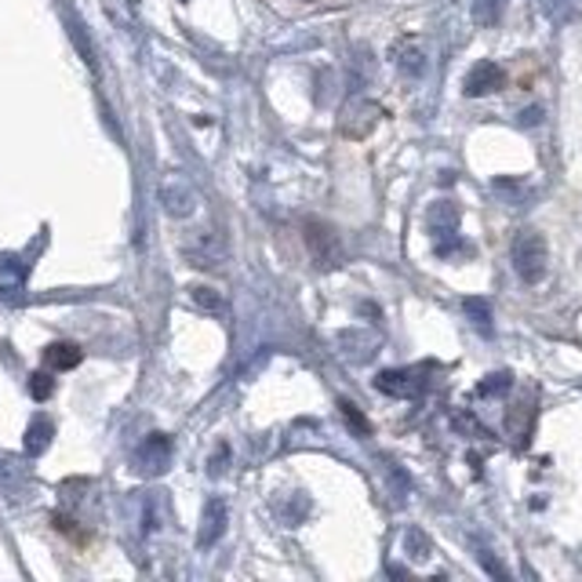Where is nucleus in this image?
<instances>
[{"label": "nucleus", "instance_id": "f257e3e1", "mask_svg": "<svg viewBox=\"0 0 582 582\" xmlns=\"http://www.w3.org/2000/svg\"><path fill=\"white\" fill-rule=\"evenodd\" d=\"M513 270L517 277L524 284H538L546 277V267H549V248H546V237L538 230H521L513 237Z\"/></svg>", "mask_w": 582, "mask_h": 582}, {"label": "nucleus", "instance_id": "f03ea898", "mask_svg": "<svg viewBox=\"0 0 582 582\" xmlns=\"http://www.w3.org/2000/svg\"><path fill=\"white\" fill-rule=\"evenodd\" d=\"M306 248L317 262V270H338L346 262V248L338 240V233L321 219H306Z\"/></svg>", "mask_w": 582, "mask_h": 582}, {"label": "nucleus", "instance_id": "7ed1b4c3", "mask_svg": "<svg viewBox=\"0 0 582 582\" xmlns=\"http://www.w3.org/2000/svg\"><path fill=\"white\" fill-rule=\"evenodd\" d=\"M183 256L189 259V267H197V270H219L222 262H226V245H222L219 233L197 230L194 240H186Z\"/></svg>", "mask_w": 582, "mask_h": 582}, {"label": "nucleus", "instance_id": "20e7f679", "mask_svg": "<svg viewBox=\"0 0 582 582\" xmlns=\"http://www.w3.org/2000/svg\"><path fill=\"white\" fill-rule=\"evenodd\" d=\"M379 116H383V110H379L375 102H349L343 110V121H338V132L346 135V139H364L368 132L379 124Z\"/></svg>", "mask_w": 582, "mask_h": 582}, {"label": "nucleus", "instance_id": "39448f33", "mask_svg": "<svg viewBox=\"0 0 582 582\" xmlns=\"http://www.w3.org/2000/svg\"><path fill=\"white\" fill-rule=\"evenodd\" d=\"M506 84V73L503 66H495V62H478L470 73H466V84H462V91L470 95V99H481V95H492V91H499Z\"/></svg>", "mask_w": 582, "mask_h": 582}, {"label": "nucleus", "instance_id": "423d86ee", "mask_svg": "<svg viewBox=\"0 0 582 582\" xmlns=\"http://www.w3.org/2000/svg\"><path fill=\"white\" fill-rule=\"evenodd\" d=\"M135 462H139L143 473H164L168 462H172V437H164V433H150V437L143 441L139 455H135Z\"/></svg>", "mask_w": 582, "mask_h": 582}, {"label": "nucleus", "instance_id": "0eeeda50", "mask_svg": "<svg viewBox=\"0 0 582 582\" xmlns=\"http://www.w3.org/2000/svg\"><path fill=\"white\" fill-rule=\"evenodd\" d=\"M161 205L168 215H175V219H186L189 211H194V189H189L183 178H168V183L161 186Z\"/></svg>", "mask_w": 582, "mask_h": 582}, {"label": "nucleus", "instance_id": "6e6552de", "mask_svg": "<svg viewBox=\"0 0 582 582\" xmlns=\"http://www.w3.org/2000/svg\"><path fill=\"white\" fill-rule=\"evenodd\" d=\"M222 532H226V503L222 499H211L205 506V521H200V535H197V546L200 549H208V546H215Z\"/></svg>", "mask_w": 582, "mask_h": 582}, {"label": "nucleus", "instance_id": "1a4fd4ad", "mask_svg": "<svg viewBox=\"0 0 582 582\" xmlns=\"http://www.w3.org/2000/svg\"><path fill=\"white\" fill-rule=\"evenodd\" d=\"M375 389L379 394H389V397H416L419 375L416 372H383L375 379Z\"/></svg>", "mask_w": 582, "mask_h": 582}, {"label": "nucleus", "instance_id": "9d476101", "mask_svg": "<svg viewBox=\"0 0 582 582\" xmlns=\"http://www.w3.org/2000/svg\"><path fill=\"white\" fill-rule=\"evenodd\" d=\"M81 361H84V354L77 343H51L45 349V364L55 368V372H70V368H77Z\"/></svg>", "mask_w": 582, "mask_h": 582}, {"label": "nucleus", "instance_id": "9b49d317", "mask_svg": "<svg viewBox=\"0 0 582 582\" xmlns=\"http://www.w3.org/2000/svg\"><path fill=\"white\" fill-rule=\"evenodd\" d=\"M394 55H397L400 73H408V77H419V73L426 70V51H422L419 40H400Z\"/></svg>", "mask_w": 582, "mask_h": 582}, {"label": "nucleus", "instance_id": "f8f14e48", "mask_svg": "<svg viewBox=\"0 0 582 582\" xmlns=\"http://www.w3.org/2000/svg\"><path fill=\"white\" fill-rule=\"evenodd\" d=\"M51 437H55V426H51L45 416L34 419V422H29V430H26V441H23L26 455H45L48 444H51Z\"/></svg>", "mask_w": 582, "mask_h": 582}, {"label": "nucleus", "instance_id": "ddd939ff", "mask_svg": "<svg viewBox=\"0 0 582 582\" xmlns=\"http://www.w3.org/2000/svg\"><path fill=\"white\" fill-rule=\"evenodd\" d=\"M189 302L200 306L205 313H226V299H222L215 288H208V284H194V288H189Z\"/></svg>", "mask_w": 582, "mask_h": 582}, {"label": "nucleus", "instance_id": "4468645a", "mask_svg": "<svg viewBox=\"0 0 582 582\" xmlns=\"http://www.w3.org/2000/svg\"><path fill=\"white\" fill-rule=\"evenodd\" d=\"M506 12V0H473V23L478 26H495Z\"/></svg>", "mask_w": 582, "mask_h": 582}, {"label": "nucleus", "instance_id": "2eb2a0df", "mask_svg": "<svg viewBox=\"0 0 582 582\" xmlns=\"http://www.w3.org/2000/svg\"><path fill=\"white\" fill-rule=\"evenodd\" d=\"M338 411H343V419L349 422V430L357 433V437H372V422L364 419V411L354 405V400H338Z\"/></svg>", "mask_w": 582, "mask_h": 582}, {"label": "nucleus", "instance_id": "dca6fc26", "mask_svg": "<svg viewBox=\"0 0 582 582\" xmlns=\"http://www.w3.org/2000/svg\"><path fill=\"white\" fill-rule=\"evenodd\" d=\"M466 313L473 317V324H478L481 335H492V310L484 299H466Z\"/></svg>", "mask_w": 582, "mask_h": 582}, {"label": "nucleus", "instance_id": "f3484780", "mask_svg": "<svg viewBox=\"0 0 582 582\" xmlns=\"http://www.w3.org/2000/svg\"><path fill=\"white\" fill-rule=\"evenodd\" d=\"M51 394H55V379H51L48 372L29 375V397H34V400H48Z\"/></svg>", "mask_w": 582, "mask_h": 582}, {"label": "nucleus", "instance_id": "a211bd4d", "mask_svg": "<svg viewBox=\"0 0 582 582\" xmlns=\"http://www.w3.org/2000/svg\"><path fill=\"white\" fill-rule=\"evenodd\" d=\"M70 34H73V45L81 48V55H84V62L95 70V51H91V45H88V34H84V26L81 23H73L70 18Z\"/></svg>", "mask_w": 582, "mask_h": 582}, {"label": "nucleus", "instance_id": "6ab92c4d", "mask_svg": "<svg viewBox=\"0 0 582 582\" xmlns=\"http://www.w3.org/2000/svg\"><path fill=\"white\" fill-rule=\"evenodd\" d=\"M510 386V372H499V375H488V383L478 386L481 397H492V394H503V389Z\"/></svg>", "mask_w": 582, "mask_h": 582}, {"label": "nucleus", "instance_id": "aec40b11", "mask_svg": "<svg viewBox=\"0 0 582 582\" xmlns=\"http://www.w3.org/2000/svg\"><path fill=\"white\" fill-rule=\"evenodd\" d=\"M405 543H408L411 549H419V554H416V557H430L426 535H422V532H408V538H405Z\"/></svg>", "mask_w": 582, "mask_h": 582}, {"label": "nucleus", "instance_id": "412c9836", "mask_svg": "<svg viewBox=\"0 0 582 582\" xmlns=\"http://www.w3.org/2000/svg\"><path fill=\"white\" fill-rule=\"evenodd\" d=\"M538 116H543V110H538V106H532V110L521 113V124H538Z\"/></svg>", "mask_w": 582, "mask_h": 582}]
</instances>
